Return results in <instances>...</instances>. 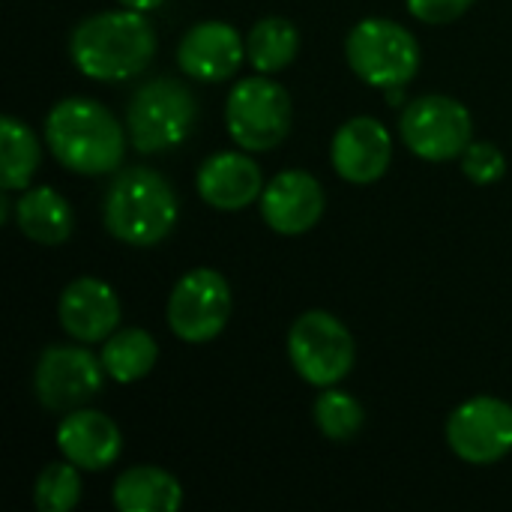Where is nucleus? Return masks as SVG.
I'll return each instance as SVG.
<instances>
[{"mask_svg":"<svg viewBox=\"0 0 512 512\" xmlns=\"http://www.w3.org/2000/svg\"><path fill=\"white\" fill-rule=\"evenodd\" d=\"M72 63L96 81H129L141 75L156 54V30L147 12L111 9L84 18L69 39Z\"/></svg>","mask_w":512,"mask_h":512,"instance_id":"nucleus-1","label":"nucleus"},{"mask_svg":"<svg viewBox=\"0 0 512 512\" xmlns=\"http://www.w3.org/2000/svg\"><path fill=\"white\" fill-rule=\"evenodd\" d=\"M45 141L51 156L72 174L99 177L120 168L126 135L117 117L96 99H60L45 117Z\"/></svg>","mask_w":512,"mask_h":512,"instance_id":"nucleus-2","label":"nucleus"},{"mask_svg":"<svg viewBox=\"0 0 512 512\" xmlns=\"http://www.w3.org/2000/svg\"><path fill=\"white\" fill-rule=\"evenodd\" d=\"M177 192L174 186L153 168H126L120 171L102 204V219L111 237L126 246H156L177 225Z\"/></svg>","mask_w":512,"mask_h":512,"instance_id":"nucleus-3","label":"nucleus"},{"mask_svg":"<svg viewBox=\"0 0 512 512\" xmlns=\"http://www.w3.org/2000/svg\"><path fill=\"white\" fill-rule=\"evenodd\" d=\"M198 117L195 96L174 78H153L141 84L126 108V132L138 153H162L189 135Z\"/></svg>","mask_w":512,"mask_h":512,"instance_id":"nucleus-4","label":"nucleus"},{"mask_svg":"<svg viewBox=\"0 0 512 512\" xmlns=\"http://www.w3.org/2000/svg\"><path fill=\"white\" fill-rule=\"evenodd\" d=\"M351 69L372 87H405L420 69V45L408 27L390 18H363L345 39Z\"/></svg>","mask_w":512,"mask_h":512,"instance_id":"nucleus-5","label":"nucleus"},{"mask_svg":"<svg viewBox=\"0 0 512 512\" xmlns=\"http://www.w3.org/2000/svg\"><path fill=\"white\" fill-rule=\"evenodd\" d=\"M225 123L240 150H273L291 132V96L279 81H270L264 75L243 78L228 93Z\"/></svg>","mask_w":512,"mask_h":512,"instance_id":"nucleus-6","label":"nucleus"},{"mask_svg":"<svg viewBox=\"0 0 512 512\" xmlns=\"http://www.w3.org/2000/svg\"><path fill=\"white\" fill-rule=\"evenodd\" d=\"M288 357L297 375L312 387H336L354 369L357 348L351 330L330 312H303L288 330Z\"/></svg>","mask_w":512,"mask_h":512,"instance_id":"nucleus-7","label":"nucleus"},{"mask_svg":"<svg viewBox=\"0 0 512 512\" xmlns=\"http://www.w3.org/2000/svg\"><path fill=\"white\" fill-rule=\"evenodd\" d=\"M399 135L414 156L426 162H453L462 159L474 141V120L459 99L432 93L408 102L399 120Z\"/></svg>","mask_w":512,"mask_h":512,"instance_id":"nucleus-8","label":"nucleus"},{"mask_svg":"<svg viewBox=\"0 0 512 512\" xmlns=\"http://www.w3.org/2000/svg\"><path fill=\"white\" fill-rule=\"evenodd\" d=\"M231 318V288L210 267L189 270L168 297V327L189 345L213 342Z\"/></svg>","mask_w":512,"mask_h":512,"instance_id":"nucleus-9","label":"nucleus"},{"mask_svg":"<svg viewBox=\"0 0 512 512\" xmlns=\"http://www.w3.org/2000/svg\"><path fill=\"white\" fill-rule=\"evenodd\" d=\"M447 444L468 465H495L512 453V405L495 396L462 402L447 420Z\"/></svg>","mask_w":512,"mask_h":512,"instance_id":"nucleus-10","label":"nucleus"},{"mask_svg":"<svg viewBox=\"0 0 512 512\" xmlns=\"http://www.w3.org/2000/svg\"><path fill=\"white\" fill-rule=\"evenodd\" d=\"M105 366L87 348L54 345L39 354L33 387L36 399L48 411H75L102 390Z\"/></svg>","mask_w":512,"mask_h":512,"instance_id":"nucleus-11","label":"nucleus"},{"mask_svg":"<svg viewBox=\"0 0 512 512\" xmlns=\"http://www.w3.org/2000/svg\"><path fill=\"white\" fill-rule=\"evenodd\" d=\"M330 159H333L336 174L345 183L369 186L387 174V168L393 162V138L381 120L354 117L336 132Z\"/></svg>","mask_w":512,"mask_h":512,"instance_id":"nucleus-12","label":"nucleus"},{"mask_svg":"<svg viewBox=\"0 0 512 512\" xmlns=\"http://www.w3.org/2000/svg\"><path fill=\"white\" fill-rule=\"evenodd\" d=\"M246 57V42L225 21H201L189 27L177 45L180 69L204 84L228 81L240 72Z\"/></svg>","mask_w":512,"mask_h":512,"instance_id":"nucleus-13","label":"nucleus"},{"mask_svg":"<svg viewBox=\"0 0 512 512\" xmlns=\"http://www.w3.org/2000/svg\"><path fill=\"white\" fill-rule=\"evenodd\" d=\"M57 315H60V327L75 342L93 345V342H105L120 327L123 309H120V297L108 282L81 276L63 288Z\"/></svg>","mask_w":512,"mask_h":512,"instance_id":"nucleus-14","label":"nucleus"},{"mask_svg":"<svg viewBox=\"0 0 512 512\" xmlns=\"http://www.w3.org/2000/svg\"><path fill=\"white\" fill-rule=\"evenodd\" d=\"M261 216L276 234H306L324 216V186L309 171H282L261 192Z\"/></svg>","mask_w":512,"mask_h":512,"instance_id":"nucleus-15","label":"nucleus"},{"mask_svg":"<svg viewBox=\"0 0 512 512\" xmlns=\"http://www.w3.org/2000/svg\"><path fill=\"white\" fill-rule=\"evenodd\" d=\"M57 447L63 459H69L75 468L105 471L120 459L123 435H120V426L102 411L75 408V411H66V417L57 426Z\"/></svg>","mask_w":512,"mask_h":512,"instance_id":"nucleus-16","label":"nucleus"},{"mask_svg":"<svg viewBox=\"0 0 512 512\" xmlns=\"http://www.w3.org/2000/svg\"><path fill=\"white\" fill-rule=\"evenodd\" d=\"M261 192L264 174L258 162L246 153L222 150L204 159V165L198 168V195L216 210H243L252 201H261Z\"/></svg>","mask_w":512,"mask_h":512,"instance_id":"nucleus-17","label":"nucleus"},{"mask_svg":"<svg viewBox=\"0 0 512 512\" xmlns=\"http://www.w3.org/2000/svg\"><path fill=\"white\" fill-rule=\"evenodd\" d=\"M111 501L120 512H177L183 507V489L174 474L138 465L117 477Z\"/></svg>","mask_w":512,"mask_h":512,"instance_id":"nucleus-18","label":"nucleus"},{"mask_svg":"<svg viewBox=\"0 0 512 512\" xmlns=\"http://www.w3.org/2000/svg\"><path fill=\"white\" fill-rule=\"evenodd\" d=\"M15 225L27 240L39 246H60L72 237L75 216L60 192L39 186V189H27L15 201Z\"/></svg>","mask_w":512,"mask_h":512,"instance_id":"nucleus-19","label":"nucleus"},{"mask_svg":"<svg viewBox=\"0 0 512 512\" xmlns=\"http://www.w3.org/2000/svg\"><path fill=\"white\" fill-rule=\"evenodd\" d=\"M105 375L117 384H135L141 378H147L159 360V345L147 330L138 327H126V330H114L99 354Z\"/></svg>","mask_w":512,"mask_h":512,"instance_id":"nucleus-20","label":"nucleus"},{"mask_svg":"<svg viewBox=\"0 0 512 512\" xmlns=\"http://www.w3.org/2000/svg\"><path fill=\"white\" fill-rule=\"evenodd\" d=\"M42 162V147L27 123L6 114L0 120V186L3 192L27 189Z\"/></svg>","mask_w":512,"mask_h":512,"instance_id":"nucleus-21","label":"nucleus"},{"mask_svg":"<svg viewBox=\"0 0 512 512\" xmlns=\"http://www.w3.org/2000/svg\"><path fill=\"white\" fill-rule=\"evenodd\" d=\"M297 51H300V33H297V27L288 18H279V15L261 18L249 30V36H246V57L264 75L291 66L294 57H297Z\"/></svg>","mask_w":512,"mask_h":512,"instance_id":"nucleus-22","label":"nucleus"},{"mask_svg":"<svg viewBox=\"0 0 512 512\" xmlns=\"http://www.w3.org/2000/svg\"><path fill=\"white\" fill-rule=\"evenodd\" d=\"M312 417H315V426L321 429V435L336 444L354 441L366 420L363 405L351 393L336 390V387H324V393H318V399L312 405Z\"/></svg>","mask_w":512,"mask_h":512,"instance_id":"nucleus-23","label":"nucleus"},{"mask_svg":"<svg viewBox=\"0 0 512 512\" xmlns=\"http://www.w3.org/2000/svg\"><path fill=\"white\" fill-rule=\"evenodd\" d=\"M33 501L39 512H69L81 501V477L78 468L66 462H51L39 471L33 486Z\"/></svg>","mask_w":512,"mask_h":512,"instance_id":"nucleus-24","label":"nucleus"},{"mask_svg":"<svg viewBox=\"0 0 512 512\" xmlns=\"http://www.w3.org/2000/svg\"><path fill=\"white\" fill-rule=\"evenodd\" d=\"M462 171L477 186H492L507 174L504 150L492 141H471L462 153Z\"/></svg>","mask_w":512,"mask_h":512,"instance_id":"nucleus-25","label":"nucleus"},{"mask_svg":"<svg viewBox=\"0 0 512 512\" xmlns=\"http://www.w3.org/2000/svg\"><path fill=\"white\" fill-rule=\"evenodd\" d=\"M477 0H408V9L414 18L426 24H450L462 18Z\"/></svg>","mask_w":512,"mask_h":512,"instance_id":"nucleus-26","label":"nucleus"},{"mask_svg":"<svg viewBox=\"0 0 512 512\" xmlns=\"http://www.w3.org/2000/svg\"><path fill=\"white\" fill-rule=\"evenodd\" d=\"M120 6H126V9H135V12H153V9H159L165 0H117Z\"/></svg>","mask_w":512,"mask_h":512,"instance_id":"nucleus-27","label":"nucleus"}]
</instances>
